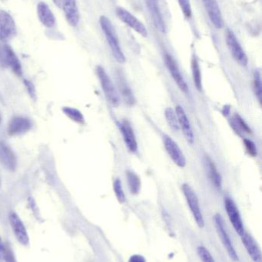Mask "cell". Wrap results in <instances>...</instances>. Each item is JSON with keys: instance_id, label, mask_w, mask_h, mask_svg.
<instances>
[{"instance_id": "52a82bcc", "label": "cell", "mask_w": 262, "mask_h": 262, "mask_svg": "<svg viewBox=\"0 0 262 262\" xmlns=\"http://www.w3.org/2000/svg\"><path fill=\"white\" fill-rule=\"evenodd\" d=\"M225 207H226L228 216H229V220H230L232 226L235 229V232L241 236L245 232L244 226H243L241 215H240L239 211H238L236 205L232 199L226 198L225 200Z\"/></svg>"}, {"instance_id": "d6986e66", "label": "cell", "mask_w": 262, "mask_h": 262, "mask_svg": "<svg viewBox=\"0 0 262 262\" xmlns=\"http://www.w3.org/2000/svg\"><path fill=\"white\" fill-rule=\"evenodd\" d=\"M150 13L151 18L153 21L154 25L157 29L162 32H166V24L160 10L159 3L158 0H146Z\"/></svg>"}, {"instance_id": "83f0119b", "label": "cell", "mask_w": 262, "mask_h": 262, "mask_svg": "<svg viewBox=\"0 0 262 262\" xmlns=\"http://www.w3.org/2000/svg\"><path fill=\"white\" fill-rule=\"evenodd\" d=\"M165 115H166V121H167L168 124L170 126L171 128L175 131L179 130L178 118H177L176 113H175V111L171 108V107H168V108L166 109Z\"/></svg>"}, {"instance_id": "6da1fadb", "label": "cell", "mask_w": 262, "mask_h": 262, "mask_svg": "<svg viewBox=\"0 0 262 262\" xmlns=\"http://www.w3.org/2000/svg\"><path fill=\"white\" fill-rule=\"evenodd\" d=\"M99 21L100 26H101L102 29H103V32L106 35V39H107L108 43L110 46L114 58L116 59L118 62L124 63L126 61V57H125L124 53H123V50L120 47L119 42H118V38H117L116 33H115L112 23H111L109 18L104 16V15L100 17Z\"/></svg>"}, {"instance_id": "e575fe53", "label": "cell", "mask_w": 262, "mask_h": 262, "mask_svg": "<svg viewBox=\"0 0 262 262\" xmlns=\"http://www.w3.org/2000/svg\"><path fill=\"white\" fill-rule=\"evenodd\" d=\"M128 262H146V258L141 255H134L130 257Z\"/></svg>"}, {"instance_id": "1f68e13d", "label": "cell", "mask_w": 262, "mask_h": 262, "mask_svg": "<svg viewBox=\"0 0 262 262\" xmlns=\"http://www.w3.org/2000/svg\"><path fill=\"white\" fill-rule=\"evenodd\" d=\"M178 2L184 15L188 17V18H189L191 15H192V8H191L190 1L189 0H178Z\"/></svg>"}, {"instance_id": "d590c367", "label": "cell", "mask_w": 262, "mask_h": 262, "mask_svg": "<svg viewBox=\"0 0 262 262\" xmlns=\"http://www.w3.org/2000/svg\"><path fill=\"white\" fill-rule=\"evenodd\" d=\"M5 245L2 241L1 237H0V259H3V255H4Z\"/></svg>"}, {"instance_id": "f546056e", "label": "cell", "mask_w": 262, "mask_h": 262, "mask_svg": "<svg viewBox=\"0 0 262 262\" xmlns=\"http://www.w3.org/2000/svg\"><path fill=\"white\" fill-rule=\"evenodd\" d=\"M113 189L118 201L120 203H124L126 202V195H125L123 186H122V182L120 181L119 179H115V181H114Z\"/></svg>"}, {"instance_id": "ac0fdd59", "label": "cell", "mask_w": 262, "mask_h": 262, "mask_svg": "<svg viewBox=\"0 0 262 262\" xmlns=\"http://www.w3.org/2000/svg\"><path fill=\"white\" fill-rule=\"evenodd\" d=\"M0 163L9 171H15L17 159L12 149L4 143H0Z\"/></svg>"}, {"instance_id": "ffe728a7", "label": "cell", "mask_w": 262, "mask_h": 262, "mask_svg": "<svg viewBox=\"0 0 262 262\" xmlns=\"http://www.w3.org/2000/svg\"><path fill=\"white\" fill-rule=\"evenodd\" d=\"M5 66L12 69V72L18 77L23 75V68L18 57L11 47L5 44L4 47Z\"/></svg>"}, {"instance_id": "7a4b0ae2", "label": "cell", "mask_w": 262, "mask_h": 262, "mask_svg": "<svg viewBox=\"0 0 262 262\" xmlns=\"http://www.w3.org/2000/svg\"><path fill=\"white\" fill-rule=\"evenodd\" d=\"M96 72L98 79H99L100 84H101L103 92H104L108 101L112 105L118 106L119 104L120 98L112 80L110 79L105 69L101 66L97 67Z\"/></svg>"}, {"instance_id": "7402d4cb", "label": "cell", "mask_w": 262, "mask_h": 262, "mask_svg": "<svg viewBox=\"0 0 262 262\" xmlns=\"http://www.w3.org/2000/svg\"><path fill=\"white\" fill-rule=\"evenodd\" d=\"M205 163H206L208 175H209V179H210L212 184H213L217 189H221V184H223V181H221V180H221V175H220L219 172H218L215 163H214V162L212 161L209 157H206Z\"/></svg>"}, {"instance_id": "d6a6232c", "label": "cell", "mask_w": 262, "mask_h": 262, "mask_svg": "<svg viewBox=\"0 0 262 262\" xmlns=\"http://www.w3.org/2000/svg\"><path fill=\"white\" fill-rule=\"evenodd\" d=\"M244 144L246 146V150L251 157H256L257 147L254 142L249 139H244Z\"/></svg>"}, {"instance_id": "9c48e42d", "label": "cell", "mask_w": 262, "mask_h": 262, "mask_svg": "<svg viewBox=\"0 0 262 262\" xmlns=\"http://www.w3.org/2000/svg\"><path fill=\"white\" fill-rule=\"evenodd\" d=\"M16 34V26L13 18L6 11H0V39L3 41L13 38Z\"/></svg>"}, {"instance_id": "277c9868", "label": "cell", "mask_w": 262, "mask_h": 262, "mask_svg": "<svg viewBox=\"0 0 262 262\" xmlns=\"http://www.w3.org/2000/svg\"><path fill=\"white\" fill-rule=\"evenodd\" d=\"M214 222H215V228H216L217 232L219 235L220 239L223 243V246L226 248L229 257L232 258L233 261H238V256L237 255L236 251L234 248L233 244L231 241L230 237L227 233L226 228H225L224 220L220 214H216L214 216Z\"/></svg>"}, {"instance_id": "74e56055", "label": "cell", "mask_w": 262, "mask_h": 262, "mask_svg": "<svg viewBox=\"0 0 262 262\" xmlns=\"http://www.w3.org/2000/svg\"><path fill=\"white\" fill-rule=\"evenodd\" d=\"M0 186H1V180H0Z\"/></svg>"}, {"instance_id": "ba28073f", "label": "cell", "mask_w": 262, "mask_h": 262, "mask_svg": "<svg viewBox=\"0 0 262 262\" xmlns=\"http://www.w3.org/2000/svg\"><path fill=\"white\" fill-rule=\"evenodd\" d=\"M116 13L118 18L121 21H123L125 24L133 29L135 32H138L143 37H146L148 35L147 29L145 27L144 25L135 18L132 14H131L129 11L123 9L122 7H118L116 9Z\"/></svg>"}, {"instance_id": "8fae6325", "label": "cell", "mask_w": 262, "mask_h": 262, "mask_svg": "<svg viewBox=\"0 0 262 262\" xmlns=\"http://www.w3.org/2000/svg\"><path fill=\"white\" fill-rule=\"evenodd\" d=\"M9 220L17 241L23 246H28L29 243V235L21 219L15 212H12L9 214Z\"/></svg>"}, {"instance_id": "603a6c76", "label": "cell", "mask_w": 262, "mask_h": 262, "mask_svg": "<svg viewBox=\"0 0 262 262\" xmlns=\"http://www.w3.org/2000/svg\"><path fill=\"white\" fill-rule=\"evenodd\" d=\"M118 85L125 103L129 106L134 105L135 103V97H134L133 94H132L130 88L128 85L126 80L123 77H121V75H118Z\"/></svg>"}, {"instance_id": "30bf717a", "label": "cell", "mask_w": 262, "mask_h": 262, "mask_svg": "<svg viewBox=\"0 0 262 262\" xmlns=\"http://www.w3.org/2000/svg\"><path fill=\"white\" fill-rule=\"evenodd\" d=\"M163 140H164L165 148L174 163L179 167L184 168L186 165V157L178 145L175 143L172 137L168 135L164 136Z\"/></svg>"}, {"instance_id": "4dcf8cb0", "label": "cell", "mask_w": 262, "mask_h": 262, "mask_svg": "<svg viewBox=\"0 0 262 262\" xmlns=\"http://www.w3.org/2000/svg\"><path fill=\"white\" fill-rule=\"evenodd\" d=\"M198 256L203 262H215L209 251L204 246H198L197 249Z\"/></svg>"}, {"instance_id": "5b68a950", "label": "cell", "mask_w": 262, "mask_h": 262, "mask_svg": "<svg viewBox=\"0 0 262 262\" xmlns=\"http://www.w3.org/2000/svg\"><path fill=\"white\" fill-rule=\"evenodd\" d=\"M226 42H227L229 51H230L235 61L240 66H244V67L247 66V55H246V52H244L243 48H241V45L239 44L238 40H237L235 34L232 31H228L227 34H226Z\"/></svg>"}, {"instance_id": "44dd1931", "label": "cell", "mask_w": 262, "mask_h": 262, "mask_svg": "<svg viewBox=\"0 0 262 262\" xmlns=\"http://www.w3.org/2000/svg\"><path fill=\"white\" fill-rule=\"evenodd\" d=\"M37 14L42 24L47 28H52L55 24V18L46 3L41 2L37 6Z\"/></svg>"}, {"instance_id": "4fadbf2b", "label": "cell", "mask_w": 262, "mask_h": 262, "mask_svg": "<svg viewBox=\"0 0 262 262\" xmlns=\"http://www.w3.org/2000/svg\"><path fill=\"white\" fill-rule=\"evenodd\" d=\"M165 61H166V66L169 69V72L172 75L174 81L176 83L177 85L179 88L180 90L184 93L187 94L189 92V87H188L187 83L185 81L184 78L182 75L175 60L169 54L165 55Z\"/></svg>"}, {"instance_id": "3957f363", "label": "cell", "mask_w": 262, "mask_h": 262, "mask_svg": "<svg viewBox=\"0 0 262 262\" xmlns=\"http://www.w3.org/2000/svg\"><path fill=\"white\" fill-rule=\"evenodd\" d=\"M183 193L186 197V201H187L188 206H189L192 215L196 222L198 227L203 228L205 226L204 218H203V213H201V209H200L199 203H198V197L195 191L189 184L183 185Z\"/></svg>"}, {"instance_id": "5bb4252c", "label": "cell", "mask_w": 262, "mask_h": 262, "mask_svg": "<svg viewBox=\"0 0 262 262\" xmlns=\"http://www.w3.org/2000/svg\"><path fill=\"white\" fill-rule=\"evenodd\" d=\"M212 24L217 29L223 27V18L217 0H203Z\"/></svg>"}, {"instance_id": "8992f818", "label": "cell", "mask_w": 262, "mask_h": 262, "mask_svg": "<svg viewBox=\"0 0 262 262\" xmlns=\"http://www.w3.org/2000/svg\"><path fill=\"white\" fill-rule=\"evenodd\" d=\"M54 3L64 11L68 23L72 27L78 26L79 23V12L76 0H54Z\"/></svg>"}, {"instance_id": "f35d334b", "label": "cell", "mask_w": 262, "mask_h": 262, "mask_svg": "<svg viewBox=\"0 0 262 262\" xmlns=\"http://www.w3.org/2000/svg\"><path fill=\"white\" fill-rule=\"evenodd\" d=\"M0 260H1V259H0ZM0 262H1V261H0Z\"/></svg>"}, {"instance_id": "2e32d148", "label": "cell", "mask_w": 262, "mask_h": 262, "mask_svg": "<svg viewBox=\"0 0 262 262\" xmlns=\"http://www.w3.org/2000/svg\"><path fill=\"white\" fill-rule=\"evenodd\" d=\"M241 242L247 251L250 258L254 262H261V252L258 243L255 241V238L245 232L241 235Z\"/></svg>"}, {"instance_id": "d4e9b609", "label": "cell", "mask_w": 262, "mask_h": 262, "mask_svg": "<svg viewBox=\"0 0 262 262\" xmlns=\"http://www.w3.org/2000/svg\"><path fill=\"white\" fill-rule=\"evenodd\" d=\"M232 127H233L234 130L238 133V134H241V133H246V134H250L251 129L249 128L248 124L245 122L244 120L241 118L238 114H235L232 118V121H231Z\"/></svg>"}, {"instance_id": "f1b7e54d", "label": "cell", "mask_w": 262, "mask_h": 262, "mask_svg": "<svg viewBox=\"0 0 262 262\" xmlns=\"http://www.w3.org/2000/svg\"><path fill=\"white\" fill-rule=\"evenodd\" d=\"M254 89H255V95H256L260 104H261L262 96L261 78V73H260V71L258 70L255 71V75H254Z\"/></svg>"}, {"instance_id": "484cf974", "label": "cell", "mask_w": 262, "mask_h": 262, "mask_svg": "<svg viewBox=\"0 0 262 262\" xmlns=\"http://www.w3.org/2000/svg\"><path fill=\"white\" fill-rule=\"evenodd\" d=\"M192 75H193L194 84L195 87L199 92L203 89V81H201V74L200 70L199 64L198 60L195 56L192 58Z\"/></svg>"}, {"instance_id": "8d00e7d4", "label": "cell", "mask_w": 262, "mask_h": 262, "mask_svg": "<svg viewBox=\"0 0 262 262\" xmlns=\"http://www.w3.org/2000/svg\"><path fill=\"white\" fill-rule=\"evenodd\" d=\"M1 120H2L1 115H0V121H1Z\"/></svg>"}, {"instance_id": "9a60e30c", "label": "cell", "mask_w": 262, "mask_h": 262, "mask_svg": "<svg viewBox=\"0 0 262 262\" xmlns=\"http://www.w3.org/2000/svg\"><path fill=\"white\" fill-rule=\"evenodd\" d=\"M118 127L123 134L125 143L128 149L131 152H135L138 149L136 138H135V133L132 129V125L129 121L124 120L122 122L118 123Z\"/></svg>"}, {"instance_id": "e0dca14e", "label": "cell", "mask_w": 262, "mask_h": 262, "mask_svg": "<svg viewBox=\"0 0 262 262\" xmlns=\"http://www.w3.org/2000/svg\"><path fill=\"white\" fill-rule=\"evenodd\" d=\"M175 113H176L177 118H178L179 128H181L183 130L187 141L192 144L194 143L193 130H192V127H191L190 121H189V118L186 115V112L181 106H177L176 108H175Z\"/></svg>"}, {"instance_id": "cb8c5ba5", "label": "cell", "mask_w": 262, "mask_h": 262, "mask_svg": "<svg viewBox=\"0 0 262 262\" xmlns=\"http://www.w3.org/2000/svg\"><path fill=\"white\" fill-rule=\"evenodd\" d=\"M126 177H127L128 184H129L130 192L132 194L136 195L141 189V180L139 177L132 170H128L126 172Z\"/></svg>"}, {"instance_id": "836d02e7", "label": "cell", "mask_w": 262, "mask_h": 262, "mask_svg": "<svg viewBox=\"0 0 262 262\" xmlns=\"http://www.w3.org/2000/svg\"><path fill=\"white\" fill-rule=\"evenodd\" d=\"M3 259L6 262H17L15 260V255L10 246L8 245H5L4 255H3Z\"/></svg>"}, {"instance_id": "7c38bea8", "label": "cell", "mask_w": 262, "mask_h": 262, "mask_svg": "<svg viewBox=\"0 0 262 262\" xmlns=\"http://www.w3.org/2000/svg\"><path fill=\"white\" fill-rule=\"evenodd\" d=\"M32 123L29 118L23 116L13 117L8 124L7 131L9 136H18L31 130Z\"/></svg>"}, {"instance_id": "4316f807", "label": "cell", "mask_w": 262, "mask_h": 262, "mask_svg": "<svg viewBox=\"0 0 262 262\" xmlns=\"http://www.w3.org/2000/svg\"><path fill=\"white\" fill-rule=\"evenodd\" d=\"M63 112L68 118H70V120L74 122L79 124H84V117H83V114L77 109L73 108V107H65L63 108Z\"/></svg>"}]
</instances>
